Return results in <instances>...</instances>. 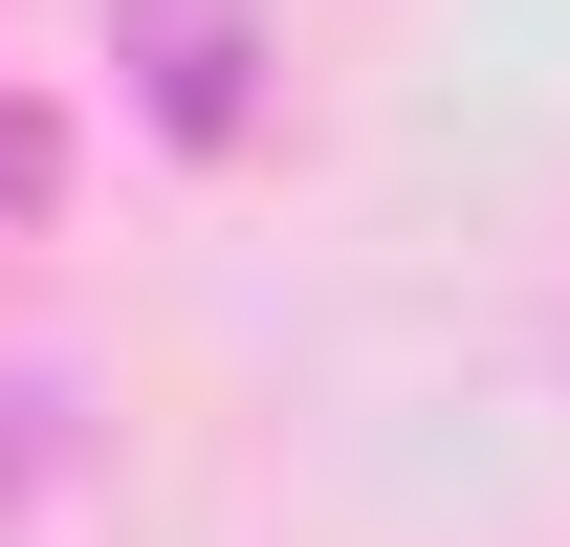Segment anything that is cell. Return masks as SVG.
Segmentation results:
<instances>
[{"label": "cell", "instance_id": "1", "mask_svg": "<svg viewBox=\"0 0 570 547\" xmlns=\"http://www.w3.org/2000/svg\"><path fill=\"white\" fill-rule=\"evenodd\" d=\"M110 67H132V110L176 153H242V110H264V22L242 0H110Z\"/></svg>", "mask_w": 570, "mask_h": 547}, {"label": "cell", "instance_id": "2", "mask_svg": "<svg viewBox=\"0 0 570 547\" xmlns=\"http://www.w3.org/2000/svg\"><path fill=\"white\" fill-rule=\"evenodd\" d=\"M67 198V132H45V110H0V219H45Z\"/></svg>", "mask_w": 570, "mask_h": 547}]
</instances>
